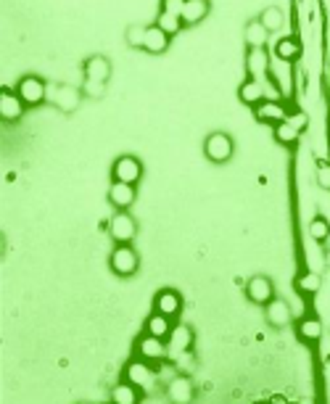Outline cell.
<instances>
[{
  "label": "cell",
  "instance_id": "1",
  "mask_svg": "<svg viewBox=\"0 0 330 404\" xmlns=\"http://www.w3.org/2000/svg\"><path fill=\"white\" fill-rule=\"evenodd\" d=\"M108 267L114 269V275H119V278H132L140 269V256L132 249V243H117L111 256H108Z\"/></svg>",
  "mask_w": 330,
  "mask_h": 404
},
{
  "label": "cell",
  "instance_id": "2",
  "mask_svg": "<svg viewBox=\"0 0 330 404\" xmlns=\"http://www.w3.org/2000/svg\"><path fill=\"white\" fill-rule=\"evenodd\" d=\"M235 153V143L227 133H211L204 140V156L211 164H225Z\"/></svg>",
  "mask_w": 330,
  "mask_h": 404
},
{
  "label": "cell",
  "instance_id": "3",
  "mask_svg": "<svg viewBox=\"0 0 330 404\" xmlns=\"http://www.w3.org/2000/svg\"><path fill=\"white\" fill-rule=\"evenodd\" d=\"M264 320H267L270 328L283 330V328H288V325L294 322V309H291V304L285 302V299L272 296L270 302L264 304Z\"/></svg>",
  "mask_w": 330,
  "mask_h": 404
},
{
  "label": "cell",
  "instance_id": "4",
  "mask_svg": "<svg viewBox=\"0 0 330 404\" xmlns=\"http://www.w3.org/2000/svg\"><path fill=\"white\" fill-rule=\"evenodd\" d=\"M108 236L114 238V243H132L135 236H138V222H135V217L119 209L111 217V222H108Z\"/></svg>",
  "mask_w": 330,
  "mask_h": 404
},
{
  "label": "cell",
  "instance_id": "5",
  "mask_svg": "<svg viewBox=\"0 0 330 404\" xmlns=\"http://www.w3.org/2000/svg\"><path fill=\"white\" fill-rule=\"evenodd\" d=\"M16 93L27 106H37V103L45 101V80L37 77V74H27V77L19 80Z\"/></svg>",
  "mask_w": 330,
  "mask_h": 404
},
{
  "label": "cell",
  "instance_id": "6",
  "mask_svg": "<svg viewBox=\"0 0 330 404\" xmlns=\"http://www.w3.org/2000/svg\"><path fill=\"white\" fill-rule=\"evenodd\" d=\"M135 352H138V357L140 359H145V362H161V359L167 357V352H169V346H167L164 338L143 333V336L138 338V344H135Z\"/></svg>",
  "mask_w": 330,
  "mask_h": 404
},
{
  "label": "cell",
  "instance_id": "7",
  "mask_svg": "<svg viewBox=\"0 0 330 404\" xmlns=\"http://www.w3.org/2000/svg\"><path fill=\"white\" fill-rule=\"evenodd\" d=\"M111 175L114 180H122V183H130V186H138L140 177H143V164L135 156H119L111 167Z\"/></svg>",
  "mask_w": 330,
  "mask_h": 404
},
{
  "label": "cell",
  "instance_id": "8",
  "mask_svg": "<svg viewBox=\"0 0 330 404\" xmlns=\"http://www.w3.org/2000/svg\"><path fill=\"white\" fill-rule=\"evenodd\" d=\"M272 296H275V286H272V280L267 275H254L246 283V299L251 304H257V306H264Z\"/></svg>",
  "mask_w": 330,
  "mask_h": 404
},
{
  "label": "cell",
  "instance_id": "9",
  "mask_svg": "<svg viewBox=\"0 0 330 404\" xmlns=\"http://www.w3.org/2000/svg\"><path fill=\"white\" fill-rule=\"evenodd\" d=\"M135 199H138V190H135V186H130V183L114 180L111 188H108V201H111L114 209H122V212H127V209L135 203Z\"/></svg>",
  "mask_w": 330,
  "mask_h": 404
},
{
  "label": "cell",
  "instance_id": "10",
  "mask_svg": "<svg viewBox=\"0 0 330 404\" xmlns=\"http://www.w3.org/2000/svg\"><path fill=\"white\" fill-rule=\"evenodd\" d=\"M154 309L167 315V317H177L182 312V296L174 288H161L154 299Z\"/></svg>",
  "mask_w": 330,
  "mask_h": 404
},
{
  "label": "cell",
  "instance_id": "11",
  "mask_svg": "<svg viewBox=\"0 0 330 404\" xmlns=\"http://www.w3.org/2000/svg\"><path fill=\"white\" fill-rule=\"evenodd\" d=\"M124 381H130V383H135L138 388H148L151 386V381H154V370H151V362H145V359H132L127 368H124Z\"/></svg>",
  "mask_w": 330,
  "mask_h": 404
},
{
  "label": "cell",
  "instance_id": "12",
  "mask_svg": "<svg viewBox=\"0 0 330 404\" xmlns=\"http://www.w3.org/2000/svg\"><path fill=\"white\" fill-rule=\"evenodd\" d=\"M267 69H270V56H267V51L264 48H248V53H246V71H248V77L264 80Z\"/></svg>",
  "mask_w": 330,
  "mask_h": 404
},
{
  "label": "cell",
  "instance_id": "13",
  "mask_svg": "<svg viewBox=\"0 0 330 404\" xmlns=\"http://www.w3.org/2000/svg\"><path fill=\"white\" fill-rule=\"evenodd\" d=\"M24 106L27 103L19 98V93H11V90H3L0 93V117L5 122H16L24 114Z\"/></svg>",
  "mask_w": 330,
  "mask_h": 404
},
{
  "label": "cell",
  "instance_id": "14",
  "mask_svg": "<svg viewBox=\"0 0 330 404\" xmlns=\"http://www.w3.org/2000/svg\"><path fill=\"white\" fill-rule=\"evenodd\" d=\"M167 346H169V352H174V354L188 352V349L193 346V328L191 325H185V322L174 325L169 338H167Z\"/></svg>",
  "mask_w": 330,
  "mask_h": 404
},
{
  "label": "cell",
  "instance_id": "15",
  "mask_svg": "<svg viewBox=\"0 0 330 404\" xmlns=\"http://www.w3.org/2000/svg\"><path fill=\"white\" fill-rule=\"evenodd\" d=\"M82 101V90H77V87H69V85H61L58 90H56V96H53V103L61 109V111H67L71 114L77 106Z\"/></svg>",
  "mask_w": 330,
  "mask_h": 404
},
{
  "label": "cell",
  "instance_id": "16",
  "mask_svg": "<svg viewBox=\"0 0 330 404\" xmlns=\"http://www.w3.org/2000/svg\"><path fill=\"white\" fill-rule=\"evenodd\" d=\"M169 48V34L164 32L161 27H148V32H145V43H143V51L154 53V56H161V53Z\"/></svg>",
  "mask_w": 330,
  "mask_h": 404
},
{
  "label": "cell",
  "instance_id": "17",
  "mask_svg": "<svg viewBox=\"0 0 330 404\" xmlns=\"http://www.w3.org/2000/svg\"><path fill=\"white\" fill-rule=\"evenodd\" d=\"M193 383L191 378H185V375H180V378H174V381H169V386H167V396L172 399V402H193Z\"/></svg>",
  "mask_w": 330,
  "mask_h": 404
},
{
  "label": "cell",
  "instance_id": "18",
  "mask_svg": "<svg viewBox=\"0 0 330 404\" xmlns=\"http://www.w3.org/2000/svg\"><path fill=\"white\" fill-rule=\"evenodd\" d=\"M238 98H241L246 106H259V103L264 101V82L248 77V80L238 87Z\"/></svg>",
  "mask_w": 330,
  "mask_h": 404
},
{
  "label": "cell",
  "instance_id": "19",
  "mask_svg": "<svg viewBox=\"0 0 330 404\" xmlns=\"http://www.w3.org/2000/svg\"><path fill=\"white\" fill-rule=\"evenodd\" d=\"M209 14V0H185V8H182V24L188 27H196L201 24Z\"/></svg>",
  "mask_w": 330,
  "mask_h": 404
},
{
  "label": "cell",
  "instance_id": "20",
  "mask_svg": "<svg viewBox=\"0 0 330 404\" xmlns=\"http://www.w3.org/2000/svg\"><path fill=\"white\" fill-rule=\"evenodd\" d=\"M257 119L259 122H270V124H278L283 119H288V111L280 101H261L257 106Z\"/></svg>",
  "mask_w": 330,
  "mask_h": 404
},
{
  "label": "cell",
  "instance_id": "21",
  "mask_svg": "<svg viewBox=\"0 0 330 404\" xmlns=\"http://www.w3.org/2000/svg\"><path fill=\"white\" fill-rule=\"evenodd\" d=\"M85 77L108 82V77H111V61L106 56H90L85 61Z\"/></svg>",
  "mask_w": 330,
  "mask_h": 404
},
{
  "label": "cell",
  "instance_id": "22",
  "mask_svg": "<svg viewBox=\"0 0 330 404\" xmlns=\"http://www.w3.org/2000/svg\"><path fill=\"white\" fill-rule=\"evenodd\" d=\"M172 317H167V315H161V312H156L154 309V315L145 320V333H151V336L156 338H169V333H172Z\"/></svg>",
  "mask_w": 330,
  "mask_h": 404
},
{
  "label": "cell",
  "instance_id": "23",
  "mask_svg": "<svg viewBox=\"0 0 330 404\" xmlns=\"http://www.w3.org/2000/svg\"><path fill=\"white\" fill-rule=\"evenodd\" d=\"M244 37H246V45H248V48H264V45H267V37H270V30L257 19V21H248V24H246Z\"/></svg>",
  "mask_w": 330,
  "mask_h": 404
},
{
  "label": "cell",
  "instance_id": "24",
  "mask_svg": "<svg viewBox=\"0 0 330 404\" xmlns=\"http://www.w3.org/2000/svg\"><path fill=\"white\" fill-rule=\"evenodd\" d=\"M111 402L117 404L140 402V388L135 383H130V381H122V383H117V386L111 388Z\"/></svg>",
  "mask_w": 330,
  "mask_h": 404
},
{
  "label": "cell",
  "instance_id": "25",
  "mask_svg": "<svg viewBox=\"0 0 330 404\" xmlns=\"http://www.w3.org/2000/svg\"><path fill=\"white\" fill-rule=\"evenodd\" d=\"M298 127H296L291 119H283V122H278L275 124V140L278 143H283V146H294L296 140H298Z\"/></svg>",
  "mask_w": 330,
  "mask_h": 404
},
{
  "label": "cell",
  "instance_id": "26",
  "mask_svg": "<svg viewBox=\"0 0 330 404\" xmlns=\"http://www.w3.org/2000/svg\"><path fill=\"white\" fill-rule=\"evenodd\" d=\"M298 53H301V45H298L296 37H283V40L275 43V56L283 58V61H296Z\"/></svg>",
  "mask_w": 330,
  "mask_h": 404
},
{
  "label": "cell",
  "instance_id": "27",
  "mask_svg": "<svg viewBox=\"0 0 330 404\" xmlns=\"http://www.w3.org/2000/svg\"><path fill=\"white\" fill-rule=\"evenodd\" d=\"M298 336L304 338V341H317V338H322V322L317 320V317L301 320L298 322Z\"/></svg>",
  "mask_w": 330,
  "mask_h": 404
},
{
  "label": "cell",
  "instance_id": "28",
  "mask_svg": "<svg viewBox=\"0 0 330 404\" xmlns=\"http://www.w3.org/2000/svg\"><path fill=\"white\" fill-rule=\"evenodd\" d=\"M259 21L270 30V32H275V30H280L283 27V21H285V14L280 11V8H275V5H270V8H264L261 11Z\"/></svg>",
  "mask_w": 330,
  "mask_h": 404
},
{
  "label": "cell",
  "instance_id": "29",
  "mask_svg": "<svg viewBox=\"0 0 330 404\" xmlns=\"http://www.w3.org/2000/svg\"><path fill=\"white\" fill-rule=\"evenodd\" d=\"M156 27H161L164 32L172 37V34L180 32V30H182L185 24H182V19H180V16H174V14H167V11H161V14H158V19H156Z\"/></svg>",
  "mask_w": 330,
  "mask_h": 404
},
{
  "label": "cell",
  "instance_id": "30",
  "mask_svg": "<svg viewBox=\"0 0 330 404\" xmlns=\"http://www.w3.org/2000/svg\"><path fill=\"white\" fill-rule=\"evenodd\" d=\"M145 32H148V27H143V24H132V27H127V32H124L127 45H130V48H143V43H145Z\"/></svg>",
  "mask_w": 330,
  "mask_h": 404
},
{
  "label": "cell",
  "instance_id": "31",
  "mask_svg": "<svg viewBox=\"0 0 330 404\" xmlns=\"http://www.w3.org/2000/svg\"><path fill=\"white\" fill-rule=\"evenodd\" d=\"M309 236L317 240V243H322V240H328L330 236V222L325 217H314L309 222Z\"/></svg>",
  "mask_w": 330,
  "mask_h": 404
},
{
  "label": "cell",
  "instance_id": "32",
  "mask_svg": "<svg viewBox=\"0 0 330 404\" xmlns=\"http://www.w3.org/2000/svg\"><path fill=\"white\" fill-rule=\"evenodd\" d=\"M82 93H85L87 98L98 101V98H104V96H106V82H101V80H90V77H85V85H82Z\"/></svg>",
  "mask_w": 330,
  "mask_h": 404
},
{
  "label": "cell",
  "instance_id": "33",
  "mask_svg": "<svg viewBox=\"0 0 330 404\" xmlns=\"http://www.w3.org/2000/svg\"><path fill=\"white\" fill-rule=\"evenodd\" d=\"M182 8H185V0H161V11H167V14L182 16Z\"/></svg>",
  "mask_w": 330,
  "mask_h": 404
},
{
  "label": "cell",
  "instance_id": "34",
  "mask_svg": "<svg viewBox=\"0 0 330 404\" xmlns=\"http://www.w3.org/2000/svg\"><path fill=\"white\" fill-rule=\"evenodd\" d=\"M317 183L322 190H330V164L328 161H322L320 167H317Z\"/></svg>",
  "mask_w": 330,
  "mask_h": 404
},
{
  "label": "cell",
  "instance_id": "35",
  "mask_svg": "<svg viewBox=\"0 0 330 404\" xmlns=\"http://www.w3.org/2000/svg\"><path fill=\"white\" fill-rule=\"evenodd\" d=\"M298 291H317L320 288V278L317 275H304V278H298Z\"/></svg>",
  "mask_w": 330,
  "mask_h": 404
},
{
  "label": "cell",
  "instance_id": "36",
  "mask_svg": "<svg viewBox=\"0 0 330 404\" xmlns=\"http://www.w3.org/2000/svg\"><path fill=\"white\" fill-rule=\"evenodd\" d=\"M325 259H328V265H330V251H328V256H325Z\"/></svg>",
  "mask_w": 330,
  "mask_h": 404
}]
</instances>
